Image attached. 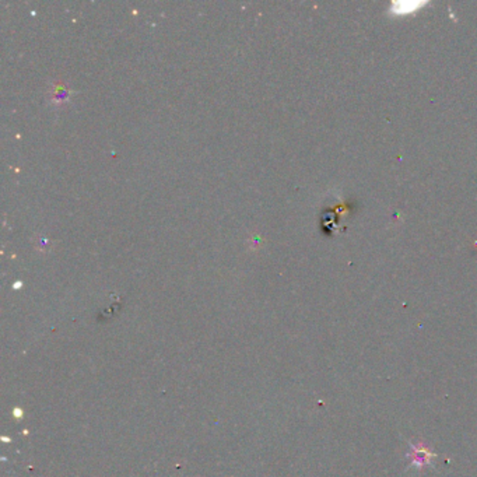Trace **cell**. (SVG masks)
Returning a JSON list of instances; mask_svg holds the SVG:
<instances>
[{"instance_id":"1","label":"cell","mask_w":477,"mask_h":477,"mask_svg":"<svg viewBox=\"0 0 477 477\" xmlns=\"http://www.w3.org/2000/svg\"><path fill=\"white\" fill-rule=\"evenodd\" d=\"M407 456L410 458L413 466L423 469L431 462V459L434 458V453H431V451H428L427 448L419 444V445H410V452Z\"/></svg>"}]
</instances>
